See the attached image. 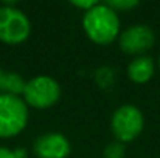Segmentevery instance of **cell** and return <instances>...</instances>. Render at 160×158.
Masks as SVG:
<instances>
[{
    "instance_id": "5bb4252c",
    "label": "cell",
    "mask_w": 160,
    "mask_h": 158,
    "mask_svg": "<svg viewBox=\"0 0 160 158\" xmlns=\"http://www.w3.org/2000/svg\"><path fill=\"white\" fill-rule=\"evenodd\" d=\"M12 152H14V157L16 158H27L28 157V154H27V151H25L23 147H17V149H14Z\"/></svg>"
},
{
    "instance_id": "6da1fadb",
    "label": "cell",
    "mask_w": 160,
    "mask_h": 158,
    "mask_svg": "<svg viewBox=\"0 0 160 158\" xmlns=\"http://www.w3.org/2000/svg\"><path fill=\"white\" fill-rule=\"evenodd\" d=\"M82 28L93 44L109 45L120 36V17L106 3H97L84 12Z\"/></svg>"
},
{
    "instance_id": "ba28073f",
    "label": "cell",
    "mask_w": 160,
    "mask_h": 158,
    "mask_svg": "<svg viewBox=\"0 0 160 158\" xmlns=\"http://www.w3.org/2000/svg\"><path fill=\"white\" fill-rule=\"evenodd\" d=\"M156 73V62L149 56L134 57L128 65V78L134 84H146L152 79Z\"/></svg>"
},
{
    "instance_id": "277c9868",
    "label": "cell",
    "mask_w": 160,
    "mask_h": 158,
    "mask_svg": "<svg viewBox=\"0 0 160 158\" xmlns=\"http://www.w3.org/2000/svg\"><path fill=\"white\" fill-rule=\"evenodd\" d=\"M145 127V118L138 107L132 104H124L118 107L110 118V129L118 143L134 141Z\"/></svg>"
},
{
    "instance_id": "8992f818",
    "label": "cell",
    "mask_w": 160,
    "mask_h": 158,
    "mask_svg": "<svg viewBox=\"0 0 160 158\" xmlns=\"http://www.w3.org/2000/svg\"><path fill=\"white\" fill-rule=\"evenodd\" d=\"M156 44V34L154 31L143 23L132 25L120 33L118 36V45L121 51L131 56H146Z\"/></svg>"
},
{
    "instance_id": "9c48e42d",
    "label": "cell",
    "mask_w": 160,
    "mask_h": 158,
    "mask_svg": "<svg viewBox=\"0 0 160 158\" xmlns=\"http://www.w3.org/2000/svg\"><path fill=\"white\" fill-rule=\"evenodd\" d=\"M25 79L16 71H5L0 68V95L20 96L25 89Z\"/></svg>"
},
{
    "instance_id": "52a82bcc",
    "label": "cell",
    "mask_w": 160,
    "mask_h": 158,
    "mask_svg": "<svg viewBox=\"0 0 160 158\" xmlns=\"http://www.w3.org/2000/svg\"><path fill=\"white\" fill-rule=\"evenodd\" d=\"M33 152L38 158H67L72 152V146L65 135L59 132H48L36 138Z\"/></svg>"
},
{
    "instance_id": "4fadbf2b",
    "label": "cell",
    "mask_w": 160,
    "mask_h": 158,
    "mask_svg": "<svg viewBox=\"0 0 160 158\" xmlns=\"http://www.w3.org/2000/svg\"><path fill=\"white\" fill-rule=\"evenodd\" d=\"M0 158H16V157H14V152L11 149L0 146Z\"/></svg>"
},
{
    "instance_id": "3957f363",
    "label": "cell",
    "mask_w": 160,
    "mask_h": 158,
    "mask_svg": "<svg viewBox=\"0 0 160 158\" xmlns=\"http://www.w3.org/2000/svg\"><path fill=\"white\" fill-rule=\"evenodd\" d=\"M28 124V105L20 96L0 95V138L19 135Z\"/></svg>"
},
{
    "instance_id": "5b68a950",
    "label": "cell",
    "mask_w": 160,
    "mask_h": 158,
    "mask_svg": "<svg viewBox=\"0 0 160 158\" xmlns=\"http://www.w3.org/2000/svg\"><path fill=\"white\" fill-rule=\"evenodd\" d=\"M22 96H23L25 104L30 107H34L39 110L50 108L61 98V85L53 78L41 74L25 82Z\"/></svg>"
},
{
    "instance_id": "30bf717a",
    "label": "cell",
    "mask_w": 160,
    "mask_h": 158,
    "mask_svg": "<svg viewBox=\"0 0 160 158\" xmlns=\"http://www.w3.org/2000/svg\"><path fill=\"white\" fill-rule=\"evenodd\" d=\"M124 157H126V147H124L123 143L113 141V143H109L104 147L103 158H124Z\"/></svg>"
},
{
    "instance_id": "9a60e30c",
    "label": "cell",
    "mask_w": 160,
    "mask_h": 158,
    "mask_svg": "<svg viewBox=\"0 0 160 158\" xmlns=\"http://www.w3.org/2000/svg\"><path fill=\"white\" fill-rule=\"evenodd\" d=\"M159 67H160V59H159Z\"/></svg>"
},
{
    "instance_id": "8fae6325",
    "label": "cell",
    "mask_w": 160,
    "mask_h": 158,
    "mask_svg": "<svg viewBox=\"0 0 160 158\" xmlns=\"http://www.w3.org/2000/svg\"><path fill=\"white\" fill-rule=\"evenodd\" d=\"M109 8H112L117 14L121 11H129V9H134V8H137L138 5H140V2L138 0H107L104 2Z\"/></svg>"
},
{
    "instance_id": "7c38bea8",
    "label": "cell",
    "mask_w": 160,
    "mask_h": 158,
    "mask_svg": "<svg viewBox=\"0 0 160 158\" xmlns=\"http://www.w3.org/2000/svg\"><path fill=\"white\" fill-rule=\"evenodd\" d=\"M72 3V6H75V8H79V9H82L84 12L86 11H89V9H92L98 2H95V0H89V2H82V0H73V2H70Z\"/></svg>"
},
{
    "instance_id": "7a4b0ae2",
    "label": "cell",
    "mask_w": 160,
    "mask_h": 158,
    "mask_svg": "<svg viewBox=\"0 0 160 158\" xmlns=\"http://www.w3.org/2000/svg\"><path fill=\"white\" fill-rule=\"evenodd\" d=\"M31 34V23L27 14L12 3L0 6V42L6 45H19Z\"/></svg>"
}]
</instances>
